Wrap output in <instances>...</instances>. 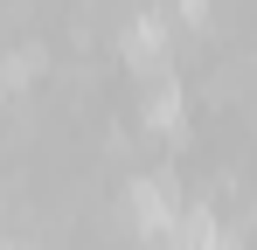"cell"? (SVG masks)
Segmentation results:
<instances>
[{"label": "cell", "instance_id": "cell-1", "mask_svg": "<svg viewBox=\"0 0 257 250\" xmlns=\"http://www.w3.org/2000/svg\"><path fill=\"white\" fill-rule=\"evenodd\" d=\"M125 208H132V229H139V236L174 243V222H181V195H174V181H160V174H139V181L125 188Z\"/></svg>", "mask_w": 257, "mask_h": 250}, {"label": "cell", "instance_id": "cell-2", "mask_svg": "<svg viewBox=\"0 0 257 250\" xmlns=\"http://www.w3.org/2000/svg\"><path fill=\"white\" fill-rule=\"evenodd\" d=\"M118 49H125V63H132L146 83H153V77H167V14H132Z\"/></svg>", "mask_w": 257, "mask_h": 250}, {"label": "cell", "instance_id": "cell-3", "mask_svg": "<svg viewBox=\"0 0 257 250\" xmlns=\"http://www.w3.org/2000/svg\"><path fill=\"white\" fill-rule=\"evenodd\" d=\"M174 243H181V250H222V243H229V229H222V215H215L209 202H188V208H181V222H174Z\"/></svg>", "mask_w": 257, "mask_h": 250}, {"label": "cell", "instance_id": "cell-4", "mask_svg": "<svg viewBox=\"0 0 257 250\" xmlns=\"http://www.w3.org/2000/svg\"><path fill=\"white\" fill-rule=\"evenodd\" d=\"M146 132H181V77H153L146 83Z\"/></svg>", "mask_w": 257, "mask_h": 250}, {"label": "cell", "instance_id": "cell-5", "mask_svg": "<svg viewBox=\"0 0 257 250\" xmlns=\"http://www.w3.org/2000/svg\"><path fill=\"white\" fill-rule=\"evenodd\" d=\"M7 70H14V83H28L35 70H42V49H35V42H28V49H14V63H7Z\"/></svg>", "mask_w": 257, "mask_h": 250}, {"label": "cell", "instance_id": "cell-6", "mask_svg": "<svg viewBox=\"0 0 257 250\" xmlns=\"http://www.w3.org/2000/svg\"><path fill=\"white\" fill-rule=\"evenodd\" d=\"M209 14V0H181V21H202Z\"/></svg>", "mask_w": 257, "mask_h": 250}]
</instances>
